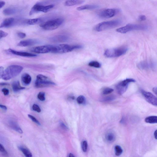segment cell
<instances>
[{
	"mask_svg": "<svg viewBox=\"0 0 157 157\" xmlns=\"http://www.w3.org/2000/svg\"><path fill=\"white\" fill-rule=\"evenodd\" d=\"M23 69L21 66L14 65L9 66L4 71L2 78L4 80H8L19 75Z\"/></svg>",
	"mask_w": 157,
	"mask_h": 157,
	"instance_id": "cell-1",
	"label": "cell"
},
{
	"mask_svg": "<svg viewBox=\"0 0 157 157\" xmlns=\"http://www.w3.org/2000/svg\"><path fill=\"white\" fill-rule=\"evenodd\" d=\"M122 23V21L118 19L103 22L97 25L95 28V30L97 32H101L116 28Z\"/></svg>",
	"mask_w": 157,
	"mask_h": 157,
	"instance_id": "cell-2",
	"label": "cell"
},
{
	"mask_svg": "<svg viewBox=\"0 0 157 157\" xmlns=\"http://www.w3.org/2000/svg\"><path fill=\"white\" fill-rule=\"evenodd\" d=\"M81 45H70L66 44H62L54 46L52 53H68L76 49L82 48Z\"/></svg>",
	"mask_w": 157,
	"mask_h": 157,
	"instance_id": "cell-3",
	"label": "cell"
},
{
	"mask_svg": "<svg viewBox=\"0 0 157 157\" xmlns=\"http://www.w3.org/2000/svg\"><path fill=\"white\" fill-rule=\"evenodd\" d=\"M64 21V20L62 18H57L48 21L41 24L40 27L45 30H53L58 28Z\"/></svg>",
	"mask_w": 157,
	"mask_h": 157,
	"instance_id": "cell-4",
	"label": "cell"
},
{
	"mask_svg": "<svg viewBox=\"0 0 157 157\" xmlns=\"http://www.w3.org/2000/svg\"><path fill=\"white\" fill-rule=\"evenodd\" d=\"M55 85V83L52 81L48 77L41 74L39 75L36 76L35 83V86L37 88L48 87Z\"/></svg>",
	"mask_w": 157,
	"mask_h": 157,
	"instance_id": "cell-5",
	"label": "cell"
},
{
	"mask_svg": "<svg viewBox=\"0 0 157 157\" xmlns=\"http://www.w3.org/2000/svg\"><path fill=\"white\" fill-rule=\"evenodd\" d=\"M147 28V26L145 25L129 24L117 29L116 31L119 33L125 34L132 31L145 30Z\"/></svg>",
	"mask_w": 157,
	"mask_h": 157,
	"instance_id": "cell-6",
	"label": "cell"
},
{
	"mask_svg": "<svg viewBox=\"0 0 157 157\" xmlns=\"http://www.w3.org/2000/svg\"><path fill=\"white\" fill-rule=\"evenodd\" d=\"M128 49L126 47L110 49L106 50L104 53V55L108 58H114L121 56L126 54Z\"/></svg>",
	"mask_w": 157,
	"mask_h": 157,
	"instance_id": "cell-7",
	"label": "cell"
},
{
	"mask_svg": "<svg viewBox=\"0 0 157 157\" xmlns=\"http://www.w3.org/2000/svg\"><path fill=\"white\" fill-rule=\"evenodd\" d=\"M54 7V5L53 4L43 6L39 3H37L34 5L31 8L29 14L32 15L36 13L40 12L46 13Z\"/></svg>",
	"mask_w": 157,
	"mask_h": 157,
	"instance_id": "cell-8",
	"label": "cell"
},
{
	"mask_svg": "<svg viewBox=\"0 0 157 157\" xmlns=\"http://www.w3.org/2000/svg\"><path fill=\"white\" fill-rule=\"evenodd\" d=\"M119 11V10L117 9H107L99 11L98 15L101 18L108 19L114 17Z\"/></svg>",
	"mask_w": 157,
	"mask_h": 157,
	"instance_id": "cell-9",
	"label": "cell"
},
{
	"mask_svg": "<svg viewBox=\"0 0 157 157\" xmlns=\"http://www.w3.org/2000/svg\"><path fill=\"white\" fill-rule=\"evenodd\" d=\"M135 82V81L133 78H127L120 82L116 86L118 92L120 95H122L127 90L129 84Z\"/></svg>",
	"mask_w": 157,
	"mask_h": 157,
	"instance_id": "cell-10",
	"label": "cell"
},
{
	"mask_svg": "<svg viewBox=\"0 0 157 157\" xmlns=\"http://www.w3.org/2000/svg\"><path fill=\"white\" fill-rule=\"evenodd\" d=\"M54 45H44L34 47L31 49V51L38 54H46L52 53Z\"/></svg>",
	"mask_w": 157,
	"mask_h": 157,
	"instance_id": "cell-11",
	"label": "cell"
},
{
	"mask_svg": "<svg viewBox=\"0 0 157 157\" xmlns=\"http://www.w3.org/2000/svg\"><path fill=\"white\" fill-rule=\"evenodd\" d=\"M141 92L146 101L153 105L157 106V98L152 93L143 90H141Z\"/></svg>",
	"mask_w": 157,
	"mask_h": 157,
	"instance_id": "cell-12",
	"label": "cell"
},
{
	"mask_svg": "<svg viewBox=\"0 0 157 157\" xmlns=\"http://www.w3.org/2000/svg\"><path fill=\"white\" fill-rule=\"evenodd\" d=\"M69 38L66 35H59L50 38V40L54 43H63L68 40Z\"/></svg>",
	"mask_w": 157,
	"mask_h": 157,
	"instance_id": "cell-13",
	"label": "cell"
},
{
	"mask_svg": "<svg viewBox=\"0 0 157 157\" xmlns=\"http://www.w3.org/2000/svg\"><path fill=\"white\" fill-rule=\"evenodd\" d=\"M8 51L10 53L13 54L21 56L28 57H34L36 56V55L33 54L26 52L16 51L11 49H9Z\"/></svg>",
	"mask_w": 157,
	"mask_h": 157,
	"instance_id": "cell-14",
	"label": "cell"
},
{
	"mask_svg": "<svg viewBox=\"0 0 157 157\" xmlns=\"http://www.w3.org/2000/svg\"><path fill=\"white\" fill-rule=\"evenodd\" d=\"M38 43V41L36 40L29 39L21 41L17 45L21 47H27L34 45Z\"/></svg>",
	"mask_w": 157,
	"mask_h": 157,
	"instance_id": "cell-15",
	"label": "cell"
},
{
	"mask_svg": "<svg viewBox=\"0 0 157 157\" xmlns=\"http://www.w3.org/2000/svg\"><path fill=\"white\" fill-rule=\"evenodd\" d=\"M154 65L152 63L147 61H143L140 62L138 67L140 69L143 70H147L154 68Z\"/></svg>",
	"mask_w": 157,
	"mask_h": 157,
	"instance_id": "cell-16",
	"label": "cell"
},
{
	"mask_svg": "<svg viewBox=\"0 0 157 157\" xmlns=\"http://www.w3.org/2000/svg\"><path fill=\"white\" fill-rule=\"evenodd\" d=\"M14 19L13 18H7L5 19L0 25V28L11 27L14 24Z\"/></svg>",
	"mask_w": 157,
	"mask_h": 157,
	"instance_id": "cell-17",
	"label": "cell"
},
{
	"mask_svg": "<svg viewBox=\"0 0 157 157\" xmlns=\"http://www.w3.org/2000/svg\"><path fill=\"white\" fill-rule=\"evenodd\" d=\"M84 0H66L65 5L66 6H72L81 4L84 2Z\"/></svg>",
	"mask_w": 157,
	"mask_h": 157,
	"instance_id": "cell-18",
	"label": "cell"
},
{
	"mask_svg": "<svg viewBox=\"0 0 157 157\" xmlns=\"http://www.w3.org/2000/svg\"><path fill=\"white\" fill-rule=\"evenodd\" d=\"M9 123L10 127L16 131L21 134L23 133L22 129H21L17 122L13 121H10Z\"/></svg>",
	"mask_w": 157,
	"mask_h": 157,
	"instance_id": "cell-19",
	"label": "cell"
},
{
	"mask_svg": "<svg viewBox=\"0 0 157 157\" xmlns=\"http://www.w3.org/2000/svg\"><path fill=\"white\" fill-rule=\"evenodd\" d=\"M22 81L25 85H28L30 83L32 78L31 76L27 73L23 74L21 77Z\"/></svg>",
	"mask_w": 157,
	"mask_h": 157,
	"instance_id": "cell-20",
	"label": "cell"
},
{
	"mask_svg": "<svg viewBox=\"0 0 157 157\" xmlns=\"http://www.w3.org/2000/svg\"><path fill=\"white\" fill-rule=\"evenodd\" d=\"M12 88L14 92H18L25 89V87L21 86L20 82L18 81H15L13 82Z\"/></svg>",
	"mask_w": 157,
	"mask_h": 157,
	"instance_id": "cell-21",
	"label": "cell"
},
{
	"mask_svg": "<svg viewBox=\"0 0 157 157\" xmlns=\"http://www.w3.org/2000/svg\"><path fill=\"white\" fill-rule=\"evenodd\" d=\"M99 6L96 5H83L77 8V9L78 10H93L97 9L98 8Z\"/></svg>",
	"mask_w": 157,
	"mask_h": 157,
	"instance_id": "cell-22",
	"label": "cell"
},
{
	"mask_svg": "<svg viewBox=\"0 0 157 157\" xmlns=\"http://www.w3.org/2000/svg\"><path fill=\"white\" fill-rule=\"evenodd\" d=\"M17 11L18 10L16 8H10L5 9L4 10L3 13L5 15H10L16 13Z\"/></svg>",
	"mask_w": 157,
	"mask_h": 157,
	"instance_id": "cell-23",
	"label": "cell"
},
{
	"mask_svg": "<svg viewBox=\"0 0 157 157\" xmlns=\"http://www.w3.org/2000/svg\"><path fill=\"white\" fill-rule=\"evenodd\" d=\"M42 21V19L39 18L29 19L27 20L26 23L29 25H32L39 24Z\"/></svg>",
	"mask_w": 157,
	"mask_h": 157,
	"instance_id": "cell-24",
	"label": "cell"
},
{
	"mask_svg": "<svg viewBox=\"0 0 157 157\" xmlns=\"http://www.w3.org/2000/svg\"><path fill=\"white\" fill-rule=\"evenodd\" d=\"M145 122L150 124H154L157 123V117L156 116H150L146 118L145 119Z\"/></svg>",
	"mask_w": 157,
	"mask_h": 157,
	"instance_id": "cell-25",
	"label": "cell"
},
{
	"mask_svg": "<svg viewBox=\"0 0 157 157\" xmlns=\"http://www.w3.org/2000/svg\"><path fill=\"white\" fill-rule=\"evenodd\" d=\"M19 149L21 151L23 154L27 157H31L32 156V154L30 151L27 149L24 148L22 146L18 147Z\"/></svg>",
	"mask_w": 157,
	"mask_h": 157,
	"instance_id": "cell-26",
	"label": "cell"
},
{
	"mask_svg": "<svg viewBox=\"0 0 157 157\" xmlns=\"http://www.w3.org/2000/svg\"><path fill=\"white\" fill-rule=\"evenodd\" d=\"M106 138L109 143L113 142L116 139L115 135L112 133H109L106 135Z\"/></svg>",
	"mask_w": 157,
	"mask_h": 157,
	"instance_id": "cell-27",
	"label": "cell"
},
{
	"mask_svg": "<svg viewBox=\"0 0 157 157\" xmlns=\"http://www.w3.org/2000/svg\"><path fill=\"white\" fill-rule=\"evenodd\" d=\"M114 90L113 89L111 88L106 87L103 89L102 91V93L103 95H107L111 93Z\"/></svg>",
	"mask_w": 157,
	"mask_h": 157,
	"instance_id": "cell-28",
	"label": "cell"
},
{
	"mask_svg": "<svg viewBox=\"0 0 157 157\" xmlns=\"http://www.w3.org/2000/svg\"><path fill=\"white\" fill-rule=\"evenodd\" d=\"M115 154L117 156L121 155L123 152V150L121 147L119 145H116L114 148Z\"/></svg>",
	"mask_w": 157,
	"mask_h": 157,
	"instance_id": "cell-29",
	"label": "cell"
},
{
	"mask_svg": "<svg viewBox=\"0 0 157 157\" xmlns=\"http://www.w3.org/2000/svg\"><path fill=\"white\" fill-rule=\"evenodd\" d=\"M88 65L91 67L96 68H100L101 67V65L99 62L97 61H93L89 63Z\"/></svg>",
	"mask_w": 157,
	"mask_h": 157,
	"instance_id": "cell-30",
	"label": "cell"
},
{
	"mask_svg": "<svg viewBox=\"0 0 157 157\" xmlns=\"http://www.w3.org/2000/svg\"><path fill=\"white\" fill-rule=\"evenodd\" d=\"M85 98L83 96H78L77 99V103L79 104H82L85 102Z\"/></svg>",
	"mask_w": 157,
	"mask_h": 157,
	"instance_id": "cell-31",
	"label": "cell"
},
{
	"mask_svg": "<svg viewBox=\"0 0 157 157\" xmlns=\"http://www.w3.org/2000/svg\"><path fill=\"white\" fill-rule=\"evenodd\" d=\"M38 98L41 101H44L45 100V93L43 92H39L38 95Z\"/></svg>",
	"mask_w": 157,
	"mask_h": 157,
	"instance_id": "cell-32",
	"label": "cell"
},
{
	"mask_svg": "<svg viewBox=\"0 0 157 157\" xmlns=\"http://www.w3.org/2000/svg\"><path fill=\"white\" fill-rule=\"evenodd\" d=\"M88 144L86 140L83 141L82 144V149L83 151L84 152H86L87 149Z\"/></svg>",
	"mask_w": 157,
	"mask_h": 157,
	"instance_id": "cell-33",
	"label": "cell"
},
{
	"mask_svg": "<svg viewBox=\"0 0 157 157\" xmlns=\"http://www.w3.org/2000/svg\"><path fill=\"white\" fill-rule=\"evenodd\" d=\"M28 116L30 119L32 120L33 121L38 125H40V124L39 122L38 121V120L34 116H32V115L28 114Z\"/></svg>",
	"mask_w": 157,
	"mask_h": 157,
	"instance_id": "cell-34",
	"label": "cell"
},
{
	"mask_svg": "<svg viewBox=\"0 0 157 157\" xmlns=\"http://www.w3.org/2000/svg\"><path fill=\"white\" fill-rule=\"evenodd\" d=\"M32 109L34 111L40 112H41V109L37 105L34 104L32 107Z\"/></svg>",
	"mask_w": 157,
	"mask_h": 157,
	"instance_id": "cell-35",
	"label": "cell"
},
{
	"mask_svg": "<svg viewBox=\"0 0 157 157\" xmlns=\"http://www.w3.org/2000/svg\"><path fill=\"white\" fill-rule=\"evenodd\" d=\"M8 33L4 32V31L0 30V39H1L6 37L8 35Z\"/></svg>",
	"mask_w": 157,
	"mask_h": 157,
	"instance_id": "cell-36",
	"label": "cell"
},
{
	"mask_svg": "<svg viewBox=\"0 0 157 157\" xmlns=\"http://www.w3.org/2000/svg\"><path fill=\"white\" fill-rule=\"evenodd\" d=\"M0 152L5 154H7V151L5 150L4 146L1 144H0Z\"/></svg>",
	"mask_w": 157,
	"mask_h": 157,
	"instance_id": "cell-37",
	"label": "cell"
},
{
	"mask_svg": "<svg viewBox=\"0 0 157 157\" xmlns=\"http://www.w3.org/2000/svg\"><path fill=\"white\" fill-rule=\"evenodd\" d=\"M2 91L5 96H7L9 94V91L8 89L6 88H3L2 89Z\"/></svg>",
	"mask_w": 157,
	"mask_h": 157,
	"instance_id": "cell-38",
	"label": "cell"
},
{
	"mask_svg": "<svg viewBox=\"0 0 157 157\" xmlns=\"http://www.w3.org/2000/svg\"><path fill=\"white\" fill-rule=\"evenodd\" d=\"M17 35L21 39H23L25 37L26 34L23 32H19L18 33Z\"/></svg>",
	"mask_w": 157,
	"mask_h": 157,
	"instance_id": "cell-39",
	"label": "cell"
},
{
	"mask_svg": "<svg viewBox=\"0 0 157 157\" xmlns=\"http://www.w3.org/2000/svg\"><path fill=\"white\" fill-rule=\"evenodd\" d=\"M138 19L140 21H145L146 19V17L145 15H142L140 16L139 17Z\"/></svg>",
	"mask_w": 157,
	"mask_h": 157,
	"instance_id": "cell-40",
	"label": "cell"
},
{
	"mask_svg": "<svg viewBox=\"0 0 157 157\" xmlns=\"http://www.w3.org/2000/svg\"><path fill=\"white\" fill-rule=\"evenodd\" d=\"M114 99V97L113 96H109L104 99V101H110L113 100Z\"/></svg>",
	"mask_w": 157,
	"mask_h": 157,
	"instance_id": "cell-41",
	"label": "cell"
},
{
	"mask_svg": "<svg viewBox=\"0 0 157 157\" xmlns=\"http://www.w3.org/2000/svg\"><path fill=\"white\" fill-rule=\"evenodd\" d=\"M4 71L3 67H0V78H2Z\"/></svg>",
	"mask_w": 157,
	"mask_h": 157,
	"instance_id": "cell-42",
	"label": "cell"
},
{
	"mask_svg": "<svg viewBox=\"0 0 157 157\" xmlns=\"http://www.w3.org/2000/svg\"><path fill=\"white\" fill-rule=\"evenodd\" d=\"M60 125L61 127L64 129H68V128L66 126V125L64 123H63L61 122L60 123Z\"/></svg>",
	"mask_w": 157,
	"mask_h": 157,
	"instance_id": "cell-43",
	"label": "cell"
},
{
	"mask_svg": "<svg viewBox=\"0 0 157 157\" xmlns=\"http://www.w3.org/2000/svg\"><path fill=\"white\" fill-rule=\"evenodd\" d=\"M5 3L3 1H0V8L3 7L5 5Z\"/></svg>",
	"mask_w": 157,
	"mask_h": 157,
	"instance_id": "cell-44",
	"label": "cell"
},
{
	"mask_svg": "<svg viewBox=\"0 0 157 157\" xmlns=\"http://www.w3.org/2000/svg\"><path fill=\"white\" fill-rule=\"evenodd\" d=\"M0 108L4 110H6L7 109V108L6 106L2 105L1 104H0Z\"/></svg>",
	"mask_w": 157,
	"mask_h": 157,
	"instance_id": "cell-45",
	"label": "cell"
},
{
	"mask_svg": "<svg viewBox=\"0 0 157 157\" xmlns=\"http://www.w3.org/2000/svg\"><path fill=\"white\" fill-rule=\"evenodd\" d=\"M153 91L157 95V87H154L153 88Z\"/></svg>",
	"mask_w": 157,
	"mask_h": 157,
	"instance_id": "cell-46",
	"label": "cell"
},
{
	"mask_svg": "<svg viewBox=\"0 0 157 157\" xmlns=\"http://www.w3.org/2000/svg\"><path fill=\"white\" fill-rule=\"evenodd\" d=\"M154 135L155 138L157 139V130H156L154 132Z\"/></svg>",
	"mask_w": 157,
	"mask_h": 157,
	"instance_id": "cell-47",
	"label": "cell"
},
{
	"mask_svg": "<svg viewBox=\"0 0 157 157\" xmlns=\"http://www.w3.org/2000/svg\"><path fill=\"white\" fill-rule=\"evenodd\" d=\"M69 156L70 157H75V156L74 155L70 153L69 155Z\"/></svg>",
	"mask_w": 157,
	"mask_h": 157,
	"instance_id": "cell-48",
	"label": "cell"
}]
</instances>
